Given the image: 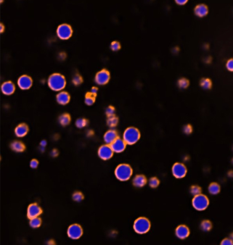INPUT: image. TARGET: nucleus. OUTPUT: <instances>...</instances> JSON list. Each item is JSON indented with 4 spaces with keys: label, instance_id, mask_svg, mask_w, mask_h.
Returning <instances> with one entry per match:
<instances>
[{
    "label": "nucleus",
    "instance_id": "nucleus-1",
    "mask_svg": "<svg viewBox=\"0 0 233 245\" xmlns=\"http://www.w3.org/2000/svg\"><path fill=\"white\" fill-rule=\"evenodd\" d=\"M47 84L53 91H61L66 86V79L62 74L54 73L49 77Z\"/></svg>",
    "mask_w": 233,
    "mask_h": 245
},
{
    "label": "nucleus",
    "instance_id": "nucleus-2",
    "mask_svg": "<svg viewBox=\"0 0 233 245\" xmlns=\"http://www.w3.org/2000/svg\"><path fill=\"white\" fill-rule=\"evenodd\" d=\"M132 174V169L129 165L122 164L117 167L115 170V175L118 180L126 181L129 180Z\"/></svg>",
    "mask_w": 233,
    "mask_h": 245
},
{
    "label": "nucleus",
    "instance_id": "nucleus-3",
    "mask_svg": "<svg viewBox=\"0 0 233 245\" xmlns=\"http://www.w3.org/2000/svg\"><path fill=\"white\" fill-rule=\"evenodd\" d=\"M140 138V132L137 128L129 127L124 132L123 139L127 144L133 145L137 143Z\"/></svg>",
    "mask_w": 233,
    "mask_h": 245
},
{
    "label": "nucleus",
    "instance_id": "nucleus-4",
    "mask_svg": "<svg viewBox=\"0 0 233 245\" xmlns=\"http://www.w3.org/2000/svg\"><path fill=\"white\" fill-rule=\"evenodd\" d=\"M133 229L139 234H144L150 231L151 223L150 220L145 217H139L134 221Z\"/></svg>",
    "mask_w": 233,
    "mask_h": 245
},
{
    "label": "nucleus",
    "instance_id": "nucleus-5",
    "mask_svg": "<svg viewBox=\"0 0 233 245\" xmlns=\"http://www.w3.org/2000/svg\"><path fill=\"white\" fill-rule=\"evenodd\" d=\"M193 207L198 211H203L207 208L209 205V201L208 198L205 195L200 194L194 196L192 200Z\"/></svg>",
    "mask_w": 233,
    "mask_h": 245
},
{
    "label": "nucleus",
    "instance_id": "nucleus-6",
    "mask_svg": "<svg viewBox=\"0 0 233 245\" xmlns=\"http://www.w3.org/2000/svg\"><path fill=\"white\" fill-rule=\"evenodd\" d=\"M73 30L72 27L68 24H61L56 29V35L62 40L69 39L72 36Z\"/></svg>",
    "mask_w": 233,
    "mask_h": 245
},
{
    "label": "nucleus",
    "instance_id": "nucleus-7",
    "mask_svg": "<svg viewBox=\"0 0 233 245\" xmlns=\"http://www.w3.org/2000/svg\"><path fill=\"white\" fill-rule=\"evenodd\" d=\"M83 231L82 227L80 224H74L68 227L67 235L68 237L72 240H78L83 236Z\"/></svg>",
    "mask_w": 233,
    "mask_h": 245
},
{
    "label": "nucleus",
    "instance_id": "nucleus-8",
    "mask_svg": "<svg viewBox=\"0 0 233 245\" xmlns=\"http://www.w3.org/2000/svg\"><path fill=\"white\" fill-rule=\"evenodd\" d=\"M111 76L109 70L103 69L98 71L95 76V82L96 84L99 86H104L107 84L110 81Z\"/></svg>",
    "mask_w": 233,
    "mask_h": 245
},
{
    "label": "nucleus",
    "instance_id": "nucleus-9",
    "mask_svg": "<svg viewBox=\"0 0 233 245\" xmlns=\"http://www.w3.org/2000/svg\"><path fill=\"white\" fill-rule=\"evenodd\" d=\"M173 175L176 178L180 179L185 177L187 174V169L182 163H175L172 169Z\"/></svg>",
    "mask_w": 233,
    "mask_h": 245
},
{
    "label": "nucleus",
    "instance_id": "nucleus-10",
    "mask_svg": "<svg viewBox=\"0 0 233 245\" xmlns=\"http://www.w3.org/2000/svg\"><path fill=\"white\" fill-rule=\"evenodd\" d=\"M114 151L112 150L111 146L108 144L102 145L98 148V156L103 160H108L113 157Z\"/></svg>",
    "mask_w": 233,
    "mask_h": 245
},
{
    "label": "nucleus",
    "instance_id": "nucleus-11",
    "mask_svg": "<svg viewBox=\"0 0 233 245\" xmlns=\"http://www.w3.org/2000/svg\"><path fill=\"white\" fill-rule=\"evenodd\" d=\"M43 210L37 203H33L28 206L27 209V217L29 219L39 217L41 215Z\"/></svg>",
    "mask_w": 233,
    "mask_h": 245
},
{
    "label": "nucleus",
    "instance_id": "nucleus-12",
    "mask_svg": "<svg viewBox=\"0 0 233 245\" xmlns=\"http://www.w3.org/2000/svg\"><path fill=\"white\" fill-rule=\"evenodd\" d=\"M33 84L32 78L28 75H22L18 78L17 85L22 90H28Z\"/></svg>",
    "mask_w": 233,
    "mask_h": 245
},
{
    "label": "nucleus",
    "instance_id": "nucleus-13",
    "mask_svg": "<svg viewBox=\"0 0 233 245\" xmlns=\"http://www.w3.org/2000/svg\"><path fill=\"white\" fill-rule=\"evenodd\" d=\"M126 143L123 139L118 137L116 140L110 145V146L114 153L119 154L124 151L126 147Z\"/></svg>",
    "mask_w": 233,
    "mask_h": 245
},
{
    "label": "nucleus",
    "instance_id": "nucleus-14",
    "mask_svg": "<svg viewBox=\"0 0 233 245\" xmlns=\"http://www.w3.org/2000/svg\"><path fill=\"white\" fill-rule=\"evenodd\" d=\"M190 231L189 227L184 224L179 225L175 230L176 237L181 240H184L189 237Z\"/></svg>",
    "mask_w": 233,
    "mask_h": 245
},
{
    "label": "nucleus",
    "instance_id": "nucleus-15",
    "mask_svg": "<svg viewBox=\"0 0 233 245\" xmlns=\"http://www.w3.org/2000/svg\"><path fill=\"white\" fill-rule=\"evenodd\" d=\"M15 86L11 81L4 82L1 86V90L5 95H10L15 91Z\"/></svg>",
    "mask_w": 233,
    "mask_h": 245
},
{
    "label": "nucleus",
    "instance_id": "nucleus-16",
    "mask_svg": "<svg viewBox=\"0 0 233 245\" xmlns=\"http://www.w3.org/2000/svg\"><path fill=\"white\" fill-rule=\"evenodd\" d=\"M29 132V127L27 124L22 123L16 127L15 134L18 137H23L28 134Z\"/></svg>",
    "mask_w": 233,
    "mask_h": 245
},
{
    "label": "nucleus",
    "instance_id": "nucleus-17",
    "mask_svg": "<svg viewBox=\"0 0 233 245\" xmlns=\"http://www.w3.org/2000/svg\"><path fill=\"white\" fill-rule=\"evenodd\" d=\"M118 133L114 130L111 129L104 134L103 140L108 145H111L118 138Z\"/></svg>",
    "mask_w": 233,
    "mask_h": 245
},
{
    "label": "nucleus",
    "instance_id": "nucleus-18",
    "mask_svg": "<svg viewBox=\"0 0 233 245\" xmlns=\"http://www.w3.org/2000/svg\"><path fill=\"white\" fill-rule=\"evenodd\" d=\"M70 99L71 97L69 93L65 91H60L56 95V101L61 105L68 104L70 101Z\"/></svg>",
    "mask_w": 233,
    "mask_h": 245
},
{
    "label": "nucleus",
    "instance_id": "nucleus-19",
    "mask_svg": "<svg viewBox=\"0 0 233 245\" xmlns=\"http://www.w3.org/2000/svg\"><path fill=\"white\" fill-rule=\"evenodd\" d=\"M194 12L197 16L200 17H204L208 13V8L203 4L198 5L195 8Z\"/></svg>",
    "mask_w": 233,
    "mask_h": 245
},
{
    "label": "nucleus",
    "instance_id": "nucleus-20",
    "mask_svg": "<svg viewBox=\"0 0 233 245\" xmlns=\"http://www.w3.org/2000/svg\"><path fill=\"white\" fill-rule=\"evenodd\" d=\"M147 178L145 176L139 174L134 177L132 180V183L135 187L137 188H142L146 185L147 183Z\"/></svg>",
    "mask_w": 233,
    "mask_h": 245
},
{
    "label": "nucleus",
    "instance_id": "nucleus-21",
    "mask_svg": "<svg viewBox=\"0 0 233 245\" xmlns=\"http://www.w3.org/2000/svg\"><path fill=\"white\" fill-rule=\"evenodd\" d=\"M11 149L15 152L17 153H21L24 152L26 149V146L25 144L19 141H15L11 142L10 145Z\"/></svg>",
    "mask_w": 233,
    "mask_h": 245
},
{
    "label": "nucleus",
    "instance_id": "nucleus-22",
    "mask_svg": "<svg viewBox=\"0 0 233 245\" xmlns=\"http://www.w3.org/2000/svg\"><path fill=\"white\" fill-rule=\"evenodd\" d=\"M71 121V116L68 113H63L58 118V122L62 126L69 125Z\"/></svg>",
    "mask_w": 233,
    "mask_h": 245
},
{
    "label": "nucleus",
    "instance_id": "nucleus-23",
    "mask_svg": "<svg viewBox=\"0 0 233 245\" xmlns=\"http://www.w3.org/2000/svg\"><path fill=\"white\" fill-rule=\"evenodd\" d=\"M96 95L94 94L91 92L87 93L85 97V103L87 105H92L95 103Z\"/></svg>",
    "mask_w": 233,
    "mask_h": 245
},
{
    "label": "nucleus",
    "instance_id": "nucleus-24",
    "mask_svg": "<svg viewBox=\"0 0 233 245\" xmlns=\"http://www.w3.org/2000/svg\"><path fill=\"white\" fill-rule=\"evenodd\" d=\"M208 191L211 195H217L220 191V185L217 183H212L208 186Z\"/></svg>",
    "mask_w": 233,
    "mask_h": 245
},
{
    "label": "nucleus",
    "instance_id": "nucleus-25",
    "mask_svg": "<svg viewBox=\"0 0 233 245\" xmlns=\"http://www.w3.org/2000/svg\"><path fill=\"white\" fill-rule=\"evenodd\" d=\"M42 223V220L39 217H35L30 220L29 225L32 228L36 229V228L40 227Z\"/></svg>",
    "mask_w": 233,
    "mask_h": 245
},
{
    "label": "nucleus",
    "instance_id": "nucleus-26",
    "mask_svg": "<svg viewBox=\"0 0 233 245\" xmlns=\"http://www.w3.org/2000/svg\"><path fill=\"white\" fill-rule=\"evenodd\" d=\"M200 228L203 231L207 232L210 231L212 228V224L209 220H204L202 221Z\"/></svg>",
    "mask_w": 233,
    "mask_h": 245
},
{
    "label": "nucleus",
    "instance_id": "nucleus-27",
    "mask_svg": "<svg viewBox=\"0 0 233 245\" xmlns=\"http://www.w3.org/2000/svg\"><path fill=\"white\" fill-rule=\"evenodd\" d=\"M201 86L205 90H209L212 87V82L208 78H203L200 81V82Z\"/></svg>",
    "mask_w": 233,
    "mask_h": 245
},
{
    "label": "nucleus",
    "instance_id": "nucleus-28",
    "mask_svg": "<svg viewBox=\"0 0 233 245\" xmlns=\"http://www.w3.org/2000/svg\"><path fill=\"white\" fill-rule=\"evenodd\" d=\"M178 86L179 88L185 89L187 88L190 85V82L188 79L185 78H181L178 81Z\"/></svg>",
    "mask_w": 233,
    "mask_h": 245
},
{
    "label": "nucleus",
    "instance_id": "nucleus-29",
    "mask_svg": "<svg viewBox=\"0 0 233 245\" xmlns=\"http://www.w3.org/2000/svg\"><path fill=\"white\" fill-rule=\"evenodd\" d=\"M119 120L118 118L115 116H113L112 117H109L108 120H107V124L109 127L111 128H114L118 124Z\"/></svg>",
    "mask_w": 233,
    "mask_h": 245
},
{
    "label": "nucleus",
    "instance_id": "nucleus-30",
    "mask_svg": "<svg viewBox=\"0 0 233 245\" xmlns=\"http://www.w3.org/2000/svg\"><path fill=\"white\" fill-rule=\"evenodd\" d=\"M72 82L75 86H79L83 82V77L78 73H76L73 76Z\"/></svg>",
    "mask_w": 233,
    "mask_h": 245
},
{
    "label": "nucleus",
    "instance_id": "nucleus-31",
    "mask_svg": "<svg viewBox=\"0 0 233 245\" xmlns=\"http://www.w3.org/2000/svg\"><path fill=\"white\" fill-rule=\"evenodd\" d=\"M88 121L87 119L81 118L77 119L75 122V125L78 128H83L87 126Z\"/></svg>",
    "mask_w": 233,
    "mask_h": 245
},
{
    "label": "nucleus",
    "instance_id": "nucleus-32",
    "mask_svg": "<svg viewBox=\"0 0 233 245\" xmlns=\"http://www.w3.org/2000/svg\"><path fill=\"white\" fill-rule=\"evenodd\" d=\"M190 192L191 194L194 196H198V195L201 194L202 189L198 185H193L190 187Z\"/></svg>",
    "mask_w": 233,
    "mask_h": 245
},
{
    "label": "nucleus",
    "instance_id": "nucleus-33",
    "mask_svg": "<svg viewBox=\"0 0 233 245\" xmlns=\"http://www.w3.org/2000/svg\"><path fill=\"white\" fill-rule=\"evenodd\" d=\"M121 47L120 43L118 41H114L110 44V49L114 52L118 51L121 49Z\"/></svg>",
    "mask_w": 233,
    "mask_h": 245
},
{
    "label": "nucleus",
    "instance_id": "nucleus-34",
    "mask_svg": "<svg viewBox=\"0 0 233 245\" xmlns=\"http://www.w3.org/2000/svg\"><path fill=\"white\" fill-rule=\"evenodd\" d=\"M73 199L75 201L80 202L84 199V196L82 192L77 191L73 195Z\"/></svg>",
    "mask_w": 233,
    "mask_h": 245
},
{
    "label": "nucleus",
    "instance_id": "nucleus-35",
    "mask_svg": "<svg viewBox=\"0 0 233 245\" xmlns=\"http://www.w3.org/2000/svg\"><path fill=\"white\" fill-rule=\"evenodd\" d=\"M149 184L151 188H157L159 184V180L156 177L151 178L149 180Z\"/></svg>",
    "mask_w": 233,
    "mask_h": 245
},
{
    "label": "nucleus",
    "instance_id": "nucleus-36",
    "mask_svg": "<svg viewBox=\"0 0 233 245\" xmlns=\"http://www.w3.org/2000/svg\"><path fill=\"white\" fill-rule=\"evenodd\" d=\"M115 108L114 107H113V106H109L106 110V114L109 117H112V116H114L115 114Z\"/></svg>",
    "mask_w": 233,
    "mask_h": 245
},
{
    "label": "nucleus",
    "instance_id": "nucleus-37",
    "mask_svg": "<svg viewBox=\"0 0 233 245\" xmlns=\"http://www.w3.org/2000/svg\"><path fill=\"white\" fill-rule=\"evenodd\" d=\"M193 131V128L190 125H186L183 128V132L186 134H190Z\"/></svg>",
    "mask_w": 233,
    "mask_h": 245
},
{
    "label": "nucleus",
    "instance_id": "nucleus-38",
    "mask_svg": "<svg viewBox=\"0 0 233 245\" xmlns=\"http://www.w3.org/2000/svg\"><path fill=\"white\" fill-rule=\"evenodd\" d=\"M226 68L228 70L233 72V59H230L227 61L226 63Z\"/></svg>",
    "mask_w": 233,
    "mask_h": 245
},
{
    "label": "nucleus",
    "instance_id": "nucleus-39",
    "mask_svg": "<svg viewBox=\"0 0 233 245\" xmlns=\"http://www.w3.org/2000/svg\"><path fill=\"white\" fill-rule=\"evenodd\" d=\"M38 165V161L36 159H33L30 162V166L31 168L33 169H37Z\"/></svg>",
    "mask_w": 233,
    "mask_h": 245
},
{
    "label": "nucleus",
    "instance_id": "nucleus-40",
    "mask_svg": "<svg viewBox=\"0 0 233 245\" xmlns=\"http://www.w3.org/2000/svg\"><path fill=\"white\" fill-rule=\"evenodd\" d=\"M221 245H233V242L231 238H226L223 239L221 242Z\"/></svg>",
    "mask_w": 233,
    "mask_h": 245
},
{
    "label": "nucleus",
    "instance_id": "nucleus-41",
    "mask_svg": "<svg viewBox=\"0 0 233 245\" xmlns=\"http://www.w3.org/2000/svg\"><path fill=\"white\" fill-rule=\"evenodd\" d=\"M175 2L178 5L183 6L187 3L188 1L187 0H175Z\"/></svg>",
    "mask_w": 233,
    "mask_h": 245
},
{
    "label": "nucleus",
    "instance_id": "nucleus-42",
    "mask_svg": "<svg viewBox=\"0 0 233 245\" xmlns=\"http://www.w3.org/2000/svg\"><path fill=\"white\" fill-rule=\"evenodd\" d=\"M58 151H57V150H56V149H54V150H53L52 151L51 155L52 156V157H56V156H57V155H58Z\"/></svg>",
    "mask_w": 233,
    "mask_h": 245
},
{
    "label": "nucleus",
    "instance_id": "nucleus-43",
    "mask_svg": "<svg viewBox=\"0 0 233 245\" xmlns=\"http://www.w3.org/2000/svg\"><path fill=\"white\" fill-rule=\"evenodd\" d=\"M97 91H98V88L96 87H93L92 88L90 92L96 95Z\"/></svg>",
    "mask_w": 233,
    "mask_h": 245
},
{
    "label": "nucleus",
    "instance_id": "nucleus-44",
    "mask_svg": "<svg viewBox=\"0 0 233 245\" xmlns=\"http://www.w3.org/2000/svg\"><path fill=\"white\" fill-rule=\"evenodd\" d=\"M47 144V142L46 141L43 140L41 141L40 145L42 147H46V146Z\"/></svg>",
    "mask_w": 233,
    "mask_h": 245
},
{
    "label": "nucleus",
    "instance_id": "nucleus-45",
    "mask_svg": "<svg viewBox=\"0 0 233 245\" xmlns=\"http://www.w3.org/2000/svg\"><path fill=\"white\" fill-rule=\"evenodd\" d=\"M5 30V27L4 26V25H3V24L1 23V25H0V30H1V33H2Z\"/></svg>",
    "mask_w": 233,
    "mask_h": 245
},
{
    "label": "nucleus",
    "instance_id": "nucleus-46",
    "mask_svg": "<svg viewBox=\"0 0 233 245\" xmlns=\"http://www.w3.org/2000/svg\"><path fill=\"white\" fill-rule=\"evenodd\" d=\"M228 175L229 177L231 178H233V171H230L228 172Z\"/></svg>",
    "mask_w": 233,
    "mask_h": 245
},
{
    "label": "nucleus",
    "instance_id": "nucleus-47",
    "mask_svg": "<svg viewBox=\"0 0 233 245\" xmlns=\"http://www.w3.org/2000/svg\"><path fill=\"white\" fill-rule=\"evenodd\" d=\"M179 51V49L178 47H175L173 49V53H177Z\"/></svg>",
    "mask_w": 233,
    "mask_h": 245
},
{
    "label": "nucleus",
    "instance_id": "nucleus-48",
    "mask_svg": "<svg viewBox=\"0 0 233 245\" xmlns=\"http://www.w3.org/2000/svg\"><path fill=\"white\" fill-rule=\"evenodd\" d=\"M230 238L231 239L232 241L233 242V232L230 235Z\"/></svg>",
    "mask_w": 233,
    "mask_h": 245
},
{
    "label": "nucleus",
    "instance_id": "nucleus-49",
    "mask_svg": "<svg viewBox=\"0 0 233 245\" xmlns=\"http://www.w3.org/2000/svg\"><path fill=\"white\" fill-rule=\"evenodd\" d=\"M231 162H232V164H233V159H232Z\"/></svg>",
    "mask_w": 233,
    "mask_h": 245
}]
</instances>
